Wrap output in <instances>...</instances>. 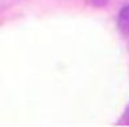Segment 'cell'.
I'll list each match as a JSON object with an SVG mask.
<instances>
[{"instance_id": "7a4b0ae2", "label": "cell", "mask_w": 129, "mask_h": 127, "mask_svg": "<svg viewBox=\"0 0 129 127\" xmlns=\"http://www.w3.org/2000/svg\"><path fill=\"white\" fill-rule=\"evenodd\" d=\"M92 2V4H95V6H103L105 3H106V0H91Z\"/></svg>"}, {"instance_id": "6da1fadb", "label": "cell", "mask_w": 129, "mask_h": 127, "mask_svg": "<svg viewBox=\"0 0 129 127\" xmlns=\"http://www.w3.org/2000/svg\"><path fill=\"white\" fill-rule=\"evenodd\" d=\"M117 26L122 34H129V4L124 6L118 12Z\"/></svg>"}]
</instances>
